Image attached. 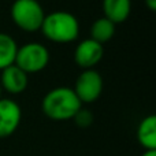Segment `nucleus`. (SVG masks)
I'll use <instances>...</instances> for the list:
<instances>
[{
	"mask_svg": "<svg viewBox=\"0 0 156 156\" xmlns=\"http://www.w3.org/2000/svg\"><path fill=\"white\" fill-rule=\"evenodd\" d=\"M82 108V104L71 88L59 86L49 90L41 101V110L52 121H69Z\"/></svg>",
	"mask_w": 156,
	"mask_h": 156,
	"instance_id": "obj_1",
	"label": "nucleus"
},
{
	"mask_svg": "<svg viewBox=\"0 0 156 156\" xmlns=\"http://www.w3.org/2000/svg\"><path fill=\"white\" fill-rule=\"evenodd\" d=\"M40 30L48 40L67 44L77 40L80 34V23L76 16L67 11H54L44 16Z\"/></svg>",
	"mask_w": 156,
	"mask_h": 156,
	"instance_id": "obj_2",
	"label": "nucleus"
},
{
	"mask_svg": "<svg viewBox=\"0 0 156 156\" xmlns=\"http://www.w3.org/2000/svg\"><path fill=\"white\" fill-rule=\"evenodd\" d=\"M10 12L14 23L19 29L29 33L40 30L45 16V12L37 0H15Z\"/></svg>",
	"mask_w": 156,
	"mask_h": 156,
	"instance_id": "obj_3",
	"label": "nucleus"
},
{
	"mask_svg": "<svg viewBox=\"0 0 156 156\" xmlns=\"http://www.w3.org/2000/svg\"><path fill=\"white\" fill-rule=\"evenodd\" d=\"M49 63V52L45 45L40 43H29L18 47L14 65L18 66L26 74L38 73Z\"/></svg>",
	"mask_w": 156,
	"mask_h": 156,
	"instance_id": "obj_4",
	"label": "nucleus"
},
{
	"mask_svg": "<svg viewBox=\"0 0 156 156\" xmlns=\"http://www.w3.org/2000/svg\"><path fill=\"white\" fill-rule=\"evenodd\" d=\"M78 100L82 103H93L100 97L103 92V78L94 69L83 70L77 77L73 88Z\"/></svg>",
	"mask_w": 156,
	"mask_h": 156,
	"instance_id": "obj_5",
	"label": "nucleus"
},
{
	"mask_svg": "<svg viewBox=\"0 0 156 156\" xmlns=\"http://www.w3.org/2000/svg\"><path fill=\"white\" fill-rule=\"evenodd\" d=\"M21 107L12 99H0V138L10 137L21 123Z\"/></svg>",
	"mask_w": 156,
	"mask_h": 156,
	"instance_id": "obj_6",
	"label": "nucleus"
},
{
	"mask_svg": "<svg viewBox=\"0 0 156 156\" xmlns=\"http://www.w3.org/2000/svg\"><path fill=\"white\" fill-rule=\"evenodd\" d=\"M104 55V48L101 44L93 41L92 38H85L76 47L74 51V62L78 67L88 70L93 69Z\"/></svg>",
	"mask_w": 156,
	"mask_h": 156,
	"instance_id": "obj_7",
	"label": "nucleus"
},
{
	"mask_svg": "<svg viewBox=\"0 0 156 156\" xmlns=\"http://www.w3.org/2000/svg\"><path fill=\"white\" fill-rule=\"evenodd\" d=\"M0 86L11 94L23 92L27 86V74L15 65L3 69L0 76Z\"/></svg>",
	"mask_w": 156,
	"mask_h": 156,
	"instance_id": "obj_8",
	"label": "nucleus"
},
{
	"mask_svg": "<svg viewBox=\"0 0 156 156\" xmlns=\"http://www.w3.org/2000/svg\"><path fill=\"white\" fill-rule=\"evenodd\" d=\"M132 11V0H103L104 18L114 25L125 22Z\"/></svg>",
	"mask_w": 156,
	"mask_h": 156,
	"instance_id": "obj_9",
	"label": "nucleus"
},
{
	"mask_svg": "<svg viewBox=\"0 0 156 156\" xmlns=\"http://www.w3.org/2000/svg\"><path fill=\"white\" fill-rule=\"evenodd\" d=\"M137 140L145 151H156V116L148 115L137 127Z\"/></svg>",
	"mask_w": 156,
	"mask_h": 156,
	"instance_id": "obj_10",
	"label": "nucleus"
},
{
	"mask_svg": "<svg viewBox=\"0 0 156 156\" xmlns=\"http://www.w3.org/2000/svg\"><path fill=\"white\" fill-rule=\"evenodd\" d=\"M115 34V25L107 18H99L90 26V38L99 44H104L110 41Z\"/></svg>",
	"mask_w": 156,
	"mask_h": 156,
	"instance_id": "obj_11",
	"label": "nucleus"
},
{
	"mask_svg": "<svg viewBox=\"0 0 156 156\" xmlns=\"http://www.w3.org/2000/svg\"><path fill=\"white\" fill-rule=\"evenodd\" d=\"M16 49H18V45L15 40L7 33L0 32V71L14 65Z\"/></svg>",
	"mask_w": 156,
	"mask_h": 156,
	"instance_id": "obj_12",
	"label": "nucleus"
},
{
	"mask_svg": "<svg viewBox=\"0 0 156 156\" xmlns=\"http://www.w3.org/2000/svg\"><path fill=\"white\" fill-rule=\"evenodd\" d=\"M74 122H76L77 126L80 127H88L92 125L93 122V114L89 110H83V108H80V111L74 115Z\"/></svg>",
	"mask_w": 156,
	"mask_h": 156,
	"instance_id": "obj_13",
	"label": "nucleus"
},
{
	"mask_svg": "<svg viewBox=\"0 0 156 156\" xmlns=\"http://www.w3.org/2000/svg\"><path fill=\"white\" fill-rule=\"evenodd\" d=\"M145 5L151 11H155L156 10V0H145Z\"/></svg>",
	"mask_w": 156,
	"mask_h": 156,
	"instance_id": "obj_14",
	"label": "nucleus"
},
{
	"mask_svg": "<svg viewBox=\"0 0 156 156\" xmlns=\"http://www.w3.org/2000/svg\"><path fill=\"white\" fill-rule=\"evenodd\" d=\"M141 156H156V151H144Z\"/></svg>",
	"mask_w": 156,
	"mask_h": 156,
	"instance_id": "obj_15",
	"label": "nucleus"
},
{
	"mask_svg": "<svg viewBox=\"0 0 156 156\" xmlns=\"http://www.w3.org/2000/svg\"><path fill=\"white\" fill-rule=\"evenodd\" d=\"M0 99H2V86H0Z\"/></svg>",
	"mask_w": 156,
	"mask_h": 156,
	"instance_id": "obj_16",
	"label": "nucleus"
}]
</instances>
